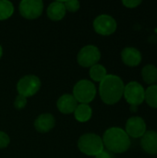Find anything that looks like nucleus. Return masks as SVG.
I'll return each instance as SVG.
<instances>
[{"instance_id": "f257e3e1", "label": "nucleus", "mask_w": 157, "mask_h": 158, "mask_svg": "<svg viewBox=\"0 0 157 158\" xmlns=\"http://www.w3.org/2000/svg\"><path fill=\"white\" fill-rule=\"evenodd\" d=\"M124 82L122 79L117 75L107 74V76L100 82L99 94L102 101L106 105H115L123 96Z\"/></svg>"}, {"instance_id": "f03ea898", "label": "nucleus", "mask_w": 157, "mask_h": 158, "mask_svg": "<svg viewBox=\"0 0 157 158\" xmlns=\"http://www.w3.org/2000/svg\"><path fill=\"white\" fill-rule=\"evenodd\" d=\"M102 140L104 146L107 151L114 154H122L127 152L131 144L130 136L123 129L118 127L106 130Z\"/></svg>"}, {"instance_id": "7ed1b4c3", "label": "nucleus", "mask_w": 157, "mask_h": 158, "mask_svg": "<svg viewBox=\"0 0 157 158\" xmlns=\"http://www.w3.org/2000/svg\"><path fill=\"white\" fill-rule=\"evenodd\" d=\"M79 150L89 156H95L101 153L105 146L102 138L95 133H85L78 141Z\"/></svg>"}, {"instance_id": "20e7f679", "label": "nucleus", "mask_w": 157, "mask_h": 158, "mask_svg": "<svg viewBox=\"0 0 157 158\" xmlns=\"http://www.w3.org/2000/svg\"><path fill=\"white\" fill-rule=\"evenodd\" d=\"M74 98L80 104H89L96 96V87L89 80H81L73 87Z\"/></svg>"}, {"instance_id": "39448f33", "label": "nucleus", "mask_w": 157, "mask_h": 158, "mask_svg": "<svg viewBox=\"0 0 157 158\" xmlns=\"http://www.w3.org/2000/svg\"><path fill=\"white\" fill-rule=\"evenodd\" d=\"M41 88V80L35 75H26L17 83V91L19 95L26 98L36 94Z\"/></svg>"}, {"instance_id": "423d86ee", "label": "nucleus", "mask_w": 157, "mask_h": 158, "mask_svg": "<svg viewBox=\"0 0 157 158\" xmlns=\"http://www.w3.org/2000/svg\"><path fill=\"white\" fill-rule=\"evenodd\" d=\"M101 58V52L95 45L89 44L82 47L77 56V61L81 67L91 68L96 64Z\"/></svg>"}, {"instance_id": "0eeeda50", "label": "nucleus", "mask_w": 157, "mask_h": 158, "mask_svg": "<svg viewBox=\"0 0 157 158\" xmlns=\"http://www.w3.org/2000/svg\"><path fill=\"white\" fill-rule=\"evenodd\" d=\"M123 96L130 106H139L144 102L145 90L137 81H130L125 85Z\"/></svg>"}, {"instance_id": "6e6552de", "label": "nucleus", "mask_w": 157, "mask_h": 158, "mask_svg": "<svg viewBox=\"0 0 157 158\" xmlns=\"http://www.w3.org/2000/svg\"><path fill=\"white\" fill-rule=\"evenodd\" d=\"M19 10L23 18L35 19L43 14V2L42 0H22L19 3Z\"/></svg>"}, {"instance_id": "1a4fd4ad", "label": "nucleus", "mask_w": 157, "mask_h": 158, "mask_svg": "<svg viewBox=\"0 0 157 158\" xmlns=\"http://www.w3.org/2000/svg\"><path fill=\"white\" fill-rule=\"evenodd\" d=\"M118 24L116 19L107 14H101L93 20V29L100 35L107 36L113 34L117 30Z\"/></svg>"}, {"instance_id": "9d476101", "label": "nucleus", "mask_w": 157, "mask_h": 158, "mask_svg": "<svg viewBox=\"0 0 157 158\" xmlns=\"http://www.w3.org/2000/svg\"><path fill=\"white\" fill-rule=\"evenodd\" d=\"M126 133L132 138H142L146 132V123L141 117H131L126 122Z\"/></svg>"}, {"instance_id": "9b49d317", "label": "nucleus", "mask_w": 157, "mask_h": 158, "mask_svg": "<svg viewBox=\"0 0 157 158\" xmlns=\"http://www.w3.org/2000/svg\"><path fill=\"white\" fill-rule=\"evenodd\" d=\"M141 147L149 155H157V131H146L141 138Z\"/></svg>"}, {"instance_id": "f8f14e48", "label": "nucleus", "mask_w": 157, "mask_h": 158, "mask_svg": "<svg viewBox=\"0 0 157 158\" xmlns=\"http://www.w3.org/2000/svg\"><path fill=\"white\" fill-rule=\"evenodd\" d=\"M56 125V119L52 114L44 113L36 118L34 120V128L40 133H47Z\"/></svg>"}, {"instance_id": "ddd939ff", "label": "nucleus", "mask_w": 157, "mask_h": 158, "mask_svg": "<svg viewBox=\"0 0 157 158\" xmlns=\"http://www.w3.org/2000/svg\"><path fill=\"white\" fill-rule=\"evenodd\" d=\"M142 54L135 47H125L121 51V59L129 67H137L142 62Z\"/></svg>"}, {"instance_id": "4468645a", "label": "nucleus", "mask_w": 157, "mask_h": 158, "mask_svg": "<svg viewBox=\"0 0 157 158\" xmlns=\"http://www.w3.org/2000/svg\"><path fill=\"white\" fill-rule=\"evenodd\" d=\"M79 103L77 100L74 98L72 94H66L60 96L56 102V106L57 109L62 113V114H71L74 113L76 107L78 106Z\"/></svg>"}, {"instance_id": "2eb2a0df", "label": "nucleus", "mask_w": 157, "mask_h": 158, "mask_svg": "<svg viewBox=\"0 0 157 158\" xmlns=\"http://www.w3.org/2000/svg\"><path fill=\"white\" fill-rule=\"evenodd\" d=\"M66 12L67 10L63 1H55L51 3L46 9L47 17L53 21L61 20L65 17Z\"/></svg>"}, {"instance_id": "dca6fc26", "label": "nucleus", "mask_w": 157, "mask_h": 158, "mask_svg": "<svg viewBox=\"0 0 157 158\" xmlns=\"http://www.w3.org/2000/svg\"><path fill=\"white\" fill-rule=\"evenodd\" d=\"M93 116V109L87 104H79L74 111V118L79 122H87Z\"/></svg>"}, {"instance_id": "f3484780", "label": "nucleus", "mask_w": 157, "mask_h": 158, "mask_svg": "<svg viewBox=\"0 0 157 158\" xmlns=\"http://www.w3.org/2000/svg\"><path fill=\"white\" fill-rule=\"evenodd\" d=\"M142 77L145 83L154 85L157 83V67L153 64L145 65L142 69Z\"/></svg>"}, {"instance_id": "a211bd4d", "label": "nucleus", "mask_w": 157, "mask_h": 158, "mask_svg": "<svg viewBox=\"0 0 157 158\" xmlns=\"http://www.w3.org/2000/svg\"><path fill=\"white\" fill-rule=\"evenodd\" d=\"M89 75L93 81L101 82L107 76V71H106V69L103 65L96 64L90 68Z\"/></svg>"}, {"instance_id": "6ab92c4d", "label": "nucleus", "mask_w": 157, "mask_h": 158, "mask_svg": "<svg viewBox=\"0 0 157 158\" xmlns=\"http://www.w3.org/2000/svg\"><path fill=\"white\" fill-rule=\"evenodd\" d=\"M144 100L146 101V104L153 107L157 108V85H150L146 91H145V97Z\"/></svg>"}, {"instance_id": "aec40b11", "label": "nucleus", "mask_w": 157, "mask_h": 158, "mask_svg": "<svg viewBox=\"0 0 157 158\" xmlns=\"http://www.w3.org/2000/svg\"><path fill=\"white\" fill-rule=\"evenodd\" d=\"M14 13V6L10 1L0 0V20L9 19Z\"/></svg>"}, {"instance_id": "412c9836", "label": "nucleus", "mask_w": 157, "mask_h": 158, "mask_svg": "<svg viewBox=\"0 0 157 158\" xmlns=\"http://www.w3.org/2000/svg\"><path fill=\"white\" fill-rule=\"evenodd\" d=\"M63 3L66 7V10L69 12H77L81 6V4L78 0H68V1H63Z\"/></svg>"}, {"instance_id": "4be33fe9", "label": "nucleus", "mask_w": 157, "mask_h": 158, "mask_svg": "<svg viewBox=\"0 0 157 158\" xmlns=\"http://www.w3.org/2000/svg\"><path fill=\"white\" fill-rule=\"evenodd\" d=\"M27 105V98L22 96V95H18L16 98H15V101H14V107L18 110H21L23 109Z\"/></svg>"}, {"instance_id": "5701e85b", "label": "nucleus", "mask_w": 157, "mask_h": 158, "mask_svg": "<svg viewBox=\"0 0 157 158\" xmlns=\"http://www.w3.org/2000/svg\"><path fill=\"white\" fill-rule=\"evenodd\" d=\"M9 143H10L9 136L6 132L0 131V149H4L7 147Z\"/></svg>"}, {"instance_id": "b1692460", "label": "nucleus", "mask_w": 157, "mask_h": 158, "mask_svg": "<svg viewBox=\"0 0 157 158\" xmlns=\"http://www.w3.org/2000/svg\"><path fill=\"white\" fill-rule=\"evenodd\" d=\"M122 4L128 8H135L142 4L141 0H123Z\"/></svg>"}, {"instance_id": "393cba45", "label": "nucleus", "mask_w": 157, "mask_h": 158, "mask_svg": "<svg viewBox=\"0 0 157 158\" xmlns=\"http://www.w3.org/2000/svg\"><path fill=\"white\" fill-rule=\"evenodd\" d=\"M95 158H114V156H113L112 153L104 149L101 153H99L97 156H95Z\"/></svg>"}, {"instance_id": "a878e982", "label": "nucleus", "mask_w": 157, "mask_h": 158, "mask_svg": "<svg viewBox=\"0 0 157 158\" xmlns=\"http://www.w3.org/2000/svg\"><path fill=\"white\" fill-rule=\"evenodd\" d=\"M138 106H130V110H132V112H136Z\"/></svg>"}, {"instance_id": "bb28decb", "label": "nucleus", "mask_w": 157, "mask_h": 158, "mask_svg": "<svg viewBox=\"0 0 157 158\" xmlns=\"http://www.w3.org/2000/svg\"><path fill=\"white\" fill-rule=\"evenodd\" d=\"M2 56H3V47H2V45L0 44V59H1V57H2Z\"/></svg>"}, {"instance_id": "cd10ccee", "label": "nucleus", "mask_w": 157, "mask_h": 158, "mask_svg": "<svg viewBox=\"0 0 157 158\" xmlns=\"http://www.w3.org/2000/svg\"><path fill=\"white\" fill-rule=\"evenodd\" d=\"M156 85H157V83H156Z\"/></svg>"}]
</instances>
